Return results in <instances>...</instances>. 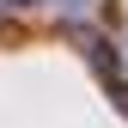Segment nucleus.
<instances>
[{
  "instance_id": "obj_1",
  "label": "nucleus",
  "mask_w": 128,
  "mask_h": 128,
  "mask_svg": "<svg viewBox=\"0 0 128 128\" xmlns=\"http://www.w3.org/2000/svg\"><path fill=\"white\" fill-rule=\"evenodd\" d=\"M12 6H30V0H12Z\"/></svg>"
}]
</instances>
